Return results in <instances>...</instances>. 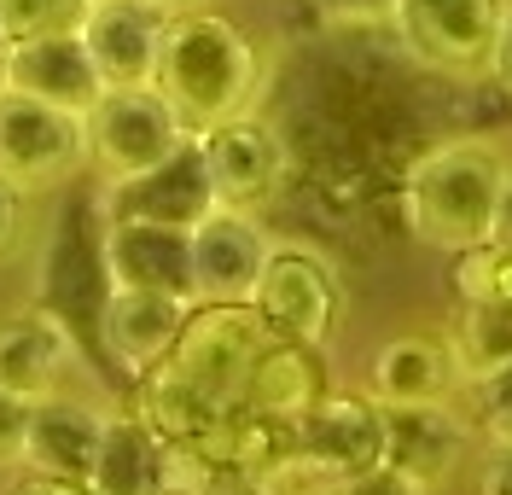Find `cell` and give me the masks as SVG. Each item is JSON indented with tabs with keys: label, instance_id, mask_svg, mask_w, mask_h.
<instances>
[{
	"label": "cell",
	"instance_id": "15",
	"mask_svg": "<svg viewBox=\"0 0 512 495\" xmlns=\"http://www.w3.org/2000/svg\"><path fill=\"white\" fill-rule=\"evenodd\" d=\"M472 455V420L454 402L384 408V461L408 472L425 495H437Z\"/></svg>",
	"mask_w": 512,
	"mask_h": 495
},
{
	"label": "cell",
	"instance_id": "18",
	"mask_svg": "<svg viewBox=\"0 0 512 495\" xmlns=\"http://www.w3.org/2000/svg\"><path fill=\"white\" fill-rule=\"evenodd\" d=\"M76 356H82V338L59 309H24L0 321V385L24 402L59 391Z\"/></svg>",
	"mask_w": 512,
	"mask_h": 495
},
{
	"label": "cell",
	"instance_id": "33",
	"mask_svg": "<svg viewBox=\"0 0 512 495\" xmlns=\"http://www.w3.org/2000/svg\"><path fill=\"white\" fill-rule=\"evenodd\" d=\"M489 239H507L512 245V164L501 169V193H495V228H489Z\"/></svg>",
	"mask_w": 512,
	"mask_h": 495
},
{
	"label": "cell",
	"instance_id": "22",
	"mask_svg": "<svg viewBox=\"0 0 512 495\" xmlns=\"http://www.w3.org/2000/svg\"><path fill=\"white\" fill-rule=\"evenodd\" d=\"M448 338H454V356H460L466 379L512 367V303H460Z\"/></svg>",
	"mask_w": 512,
	"mask_h": 495
},
{
	"label": "cell",
	"instance_id": "17",
	"mask_svg": "<svg viewBox=\"0 0 512 495\" xmlns=\"http://www.w3.org/2000/svg\"><path fill=\"white\" fill-rule=\"evenodd\" d=\"M99 257L111 286H140V292H175L192 297V233L158 228V222H105L99 228Z\"/></svg>",
	"mask_w": 512,
	"mask_h": 495
},
{
	"label": "cell",
	"instance_id": "36",
	"mask_svg": "<svg viewBox=\"0 0 512 495\" xmlns=\"http://www.w3.org/2000/svg\"><path fill=\"white\" fill-rule=\"evenodd\" d=\"M0 59H6V41H0Z\"/></svg>",
	"mask_w": 512,
	"mask_h": 495
},
{
	"label": "cell",
	"instance_id": "13",
	"mask_svg": "<svg viewBox=\"0 0 512 495\" xmlns=\"http://www.w3.org/2000/svg\"><path fill=\"white\" fill-rule=\"evenodd\" d=\"M163 30H169V12H158L152 0H94L82 18V47L105 88H152Z\"/></svg>",
	"mask_w": 512,
	"mask_h": 495
},
{
	"label": "cell",
	"instance_id": "16",
	"mask_svg": "<svg viewBox=\"0 0 512 495\" xmlns=\"http://www.w3.org/2000/svg\"><path fill=\"white\" fill-rule=\"evenodd\" d=\"M0 88L12 94H30L41 105H59V111H94V99L105 94L94 59L82 47V35H35V41H12L6 59H0Z\"/></svg>",
	"mask_w": 512,
	"mask_h": 495
},
{
	"label": "cell",
	"instance_id": "3",
	"mask_svg": "<svg viewBox=\"0 0 512 495\" xmlns=\"http://www.w3.org/2000/svg\"><path fill=\"white\" fill-rule=\"evenodd\" d=\"M268 344H274V332L256 315V303H192L175 350L158 367L175 385H187L198 402H210L216 414H233L245 402L251 367Z\"/></svg>",
	"mask_w": 512,
	"mask_h": 495
},
{
	"label": "cell",
	"instance_id": "2",
	"mask_svg": "<svg viewBox=\"0 0 512 495\" xmlns=\"http://www.w3.org/2000/svg\"><path fill=\"white\" fill-rule=\"evenodd\" d=\"M507 158L483 134H454L425 146L402 175V216L408 233L431 251H472L495 228V193H501Z\"/></svg>",
	"mask_w": 512,
	"mask_h": 495
},
{
	"label": "cell",
	"instance_id": "11",
	"mask_svg": "<svg viewBox=\"0 0 512 495\" xmlns=\"http://www.w3.org/2000/svg\"><path fill=\"white\" fill-rule=\"evenodd\" d=\"M216 210V187L198 140H187L175 158L134 181H105V222H158V228H198Z\"/></svg>",
	"mask_w": 512,
	"mask_h": 495
},
{
	"label": "cell",
	"instance_id": "10",
	"mask_svg": "<svg viewBox=\"0 0 512 495\" xmlns=\"http://www.w3.org/2000/svg\"><path fill=\"white\" fill-rule=\"evenodd\" d=\"M192 315V297H175V292H140V286H111L105 303H99V350H105V362L128 373V379H140V373H152V367L175 350V338L187 327Z\"/></svg>",
	"mask_w": 512,
	"mask_h": 495
},
{
	"label": "cell",
	"instance_id": "29",
	"mask_svg": "<svg viewBox=\"0 0 512 495\" xmlns=\"http://www.w3.org/2000/svg\"><path fill=\"white\" fill-rule=\"evenodd\" d=\"M478 495H512V443H489L478 455Z\"/></svg>",
	"mask_w": 512,
	"mask_h": 495
},
{
	"label": "cell",
	"instance_id": "31",
	"mask_svg": "<svg viewBox=\"0 0 512 495\" xmlns=\"http://www.w3.org/2000/svg\"><path fill=\"white\" fill-rule=\"evenodd\" d=\"M489 82L512 99V0L501 12V30H495V53H489Z\"/></svg>",
	"mask_w": 512,
	"mask_h": 495
},
{
	"label": "cell",
	"instance_id": "23",
	"mask_svg": "<svg viewBox=\"0 0 512 495\" xmlns=\"http://www.w3.org/2000/svg\"><path fill=\"white\" fill-rule=\"evenodd\" d=\"M448 280H454L460 303H512V245L507 239H483L472 251H460Z\"/></svg>",
	"mask_w": 512,
	"mask_h": 495
},
{
	"label": "cell",
	"instance_id": "8",
	"mask_svg": "<svg viewBox=\"0 0 512 495\" xmlns=\"http://www.w3.org/2000/svg\"><path fill=\"white\" fill-rule=\"evenodd\" d=\"M198 152H204V169H210V187H216V204L227 210H262L286 193V175H291V152L280 129L256 111H239L216 129L192 134Z\"/></svg>",
	"mask_w": 512,
	"mask_h": 495
},
{
	"label": "cell",
	"instance_id": "30",
	"mask_svg": "<svg viewBox=\"0 0 512 495\" xmlns=\"http://www.w3.org/2000/svg\"><path fill=\"white\" fill-rule=\"evenodd\" d=\"M24 239V193L0 175V257H12Z\"/></svg>",
	"mask_w": 512,
	"mask_h": 495
},
{
	"label": "cell",
	"instance_id": "4",
	"mask_svg": "<svg viewBox=\"0 0 512 495\" xmlns=\"http://www.w3.org/2000/svg\"><path fill=\"white\" fill-rule=\"evenodd\" d=\"M251 303L274 338L320 350L344 321V280H338L326 251L303 245V239H274Z\"/></svg>",
	"mask_w": 512,
	"mask_h": 495
},
{
	"label": "cell",
	"instance_id": "21",
	"mask_svg": "<svg viewBox=\"0 0 512 495\" xmlns=\"http://www.w3.org/2000/svg\"><path fill=\"white\" fill-rule=\"evenodd\" d=\"M326 391H332V385H326V373H320V350L274 338V344L256 356L251 385H245V402H239V408L274 414V420H303Z\"/></svg>",
	"mask_w": 512,
	"mask_h": 495
},
{
	"label": "cell",
	"instance_id": "32",
	"mask_svg": "<svg viewBox=\"0 0 512 495\" xmlns=\"http://www.w3.org/2000/svg\"><path fill=\"white\" fill-rule=\"evenodd\" d=\"M12 495H94L88 478H53V472H30L24 484H12Z\"/></svg>",
	"mask_w": 512,
	"mask_h": 495
},
{
	"label": "cell",
	"instance_id": "7",
	"mask_svg": "<svg viewBox=\"0 0 512 495\" xmlns=\"http://www.w3.org/2000/svg\"><path fill=\"white\" fill-rule=\"evenodd\" d=\"M192 134L158 88H105L88 111V164L105 181H134L175 158Z\"/></svg>",
	"mask_w": 512,
	"mask_h": 495
},
{
	"label": "cell",
	"instance_id": "20",
	"mask_svg": "<svg viewBox=\"0 0 512 495\" xmlns=\"http://www.w3.org/2000/svg\"><path fill=\"white\" fill-rule=\"evenodd\" d=\"M88 484L94 495H169V443L134 408L111 414Z\"/></svg>",
	"mask_w": 512,
	"mask_h": 495
},
{
	"label": "cell",
	"instance_id": "1",
	"mask_svg": "<svg viewBox=\"0 0 512 495\" xmlns=\"http://www.w3.org/2000/svg\"><path fill=\"white\" fill-rule=\"evenodd\" d=\"M175 117L187 123V134H204L251 111L262 94V53L256 41L227 12H175L163 30V59H158V82H152Z\"/></svg>",
	"mask_w": 512,
	"mask_h": 495
},
{
	"label": "cell",
	"instance_id": "9",
	"mask_svg": "<svg viewBox=\"0 0 512 495\" xmlns=\"http://www.w3.org/2000/svg\"><path fill=\"white\" fill-rule=\"evenodd\" d=\"M297 461L320 490L384 461V408L367 391H326L297 420Z\"/></svg>",
	"mask_w": 512,
	"mask_h": 495
},
{
	"label": "cell",
	"instance_id": "14",
	"mask_svg": "<svg viewBox=\"0 0 512 495\" xmlns=\"http://www.w3.org/2000/svg\"><path fill=\"white\" fill-rule=\"evenodd\" d=\"M379 408H425V402H454L466 391V373L454 356V338L448 332H402L373 350L367 367V385Z\"/></svg>",
	"mask_w": 512,
	"mask_h": 495
},
{
	"label": "cell",
	"instance_id": "6",
	"mask_svg": "<svg viewBox=\"0 0 512 495\" xmlns=\"http://www.w3.org/2000/svg\"><path fill=\"white\" fill-rule=\"evenodd\" d=\"M501 12L507 0H402L390 30L419 70L448 76V82H478L489 76Z\"/></svg>",
	"mask_w": 512,
	"mask_h": 495
},
{
	"label": "cell",
	"instance_id": "34",
	"mask_svg": "<svg viewBox=\"0 0 512 495\" xmlns=\"http://www.w3.org/2000/svg\"><path fill=\"white\" fill-rule=\"evenodd\" d=\"M152 6H158V12H169V18H175V12H198V6H210V0H152Z\"/></svg>",
	"mask_w": 512,
	"mask_h": 495
},
{
	"label": "cell",
	"instance_id": "12",
	"mask_svg": "<svg viewBox=\"0 0 512 495\" xmlns=\"http://www.w3.org/2000/svg\"><path fill=\"white\" fill-rule=\"evenodd\" d=\"M268 245H274V233L251 210L216 204L192 228V292H198V303H251L262 263H268Z\"/></svg>",
	"mask_w": 512,
	"mask_h": 495
},
{
	"label": "cell",
	"instance_id": "24",
	"mask_svg": "<svg viewBox=\"0 0 512 495\" xmlns=\"http://www.w3.org/2000/svg\"><path fill=\"white\" fill-rule=\"evenodd\" d=\"M94 0H0V41H35V35H82Z\"/></svg>",
	"mask_w": 512,
	"mask_h": 495
},
{
	"label": "cell",
	"instance_id": "25",
	"mask_svg": "<svg viewBox=\"0 0 512 495\" xmlns=\"http://www.w3.org/2000/svg\"><path fill=\"white\" fill-rule=\"evenodd\" d=\"M466 396H472V414H466L472 431H483L489 443H512V367L466 379Z\"/></svg>",
	"mask_w": 512,
	"mask_h": 495
},
{
	"label": "cell",
	"instance_id": "26",
	"mask_svg": "<svg viewBox=\"0 0 512 495\" xmlns=\"http://www.w3.org/2000/svg\"><path fill=\"white\" fill-rule=\"evenodd\" d=\"M326 495H425L408 478V472H396L390 461L367 466V472H355V478H344V484H326Z\"/></svg>",
	"mask_w": 512,
	"mask_h": 495
},
{
	"label": "cell",
	"instance_id": "35",
	"mask_svg": "<svg viewBox=\"0 0 512 495\" xmlns=\"http://www.w3.org/2000/svg\"><path fill=\"white\" fill-rule=\"evenodd\" d=\"M303 495H326V490H303Z\"/></svg>",
	"mask_w": 512,
	"mask_h": 495
},
{
	"label": "cell",
	"instance_id": "28",
	"mask_svg": "<svg viewBox=\"0 0 512 495\" xmlns=\"http://www.w3.org/2000/svg\"><path fill=\"white\" fill-rule=\"evenodd\" d=\"M326 24H390L402 0H309Z\"/></svg>",
	"mask_w": 512,
	"mask_h": 495
},
{
	"label": "cell",
	"instance_id": "27",
	"mask_svg": "<svg viewBox=\"0 0 512 495\" xmlns=\"http://www.w3.org/2000/svg\"><path fill=\"white\" fill-rule=\"evenodd\" d=\"M24 431H30V402L0 385V466L24 461Z\"/></svg>",
	"mask_w": 512,
	"mask_h": 495
},
{
	"label": "cell",
	"instance_id": "19",
	"mask_svg": "<svg viewBox=\"0 0 512 495\" xmlns=\"http://www.w3.org/2000/svg\"><path fill=\"white\" fill-rule=\"evenodd\" d=\"M111 414L82 402V396H41L30 402V431H24V466L30 472H53V478H88L99 461Z\"/></svg>",
	"mask_w": 512,
	"mask_h": 495
},
{
	"label": "cell",
	"instance_id": "5",
	"mask_svg": "<svg viewBox=\"0 0 512 495\" xmlns=\"http://www.w3.org/2000/svg\"><path fill=\"white\" fill-rule=\"evenodd\" d=\"M88 169V117L0 88V175L24 198L53 193Z\"/></svg>",
	"mask_w": 512,
	"mask_h": 495
}]
</instances>
